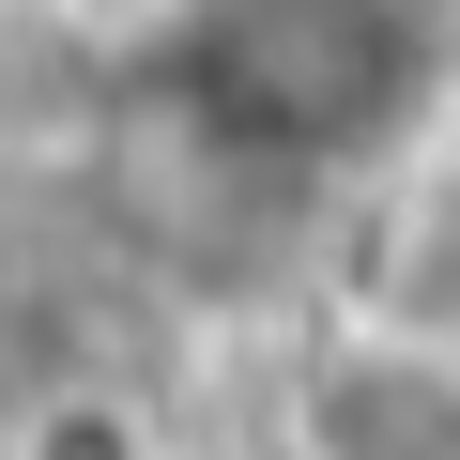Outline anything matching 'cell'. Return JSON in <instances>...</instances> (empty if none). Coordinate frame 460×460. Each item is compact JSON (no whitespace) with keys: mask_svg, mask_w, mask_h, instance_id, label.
Segmentation results:
<instances>
[{"mask_svg":"<svg viewBox=\"0 0 460 460\" xmlns=\"http://www.w3.org/2000/svg\"><path fill=\"white\" fill-rule=\"evenodd\" d=\"M399 77H414L399 0H215V31H199V108L277 154L368 138L399 108Z\"/></svg>","mask_w":460,"mask_h":460,"instance_id":"6da1fadb","label":"cell"},{"mask_svg":"<svg viewBox=\"0 0 460 460\" xmlns=\"http://www.w3.org/2000/svg\"><path fill=\"white\" fill-rule=\"evenodd\" d=\"M307 445L323 460H460V368L445 353H338L307 384Z\"/></svg>","mask_w":460,"mask_h":460,"instance_id":"7a4b0ae2","label":"cell"}]
</instances>
